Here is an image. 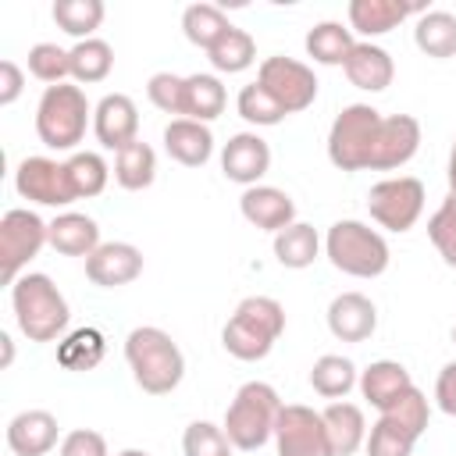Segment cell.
Returning a JSON list of instances; mask_svg holds the SVG:
<instances>
[{"label":"cell","instance_id":"f907efd6","mask_svg":"<svg viewBox=\"0 0 456 456\" xmlns=\"http://www.w3.org/2000/svg\"><path fill=\"white\" fill-rule=\"evenodd\" d=\"M118 456H150V452H142V449H125V452H118Z\"/></svg>","mask_w":456,"mask_h":456},{"label":"cell","instance_id":"e0dca14e","mask_svg":"<svg viewBox=\"0 0 456 456\" xmlns=\"http://www.w3.org/2000/svg\"><path fill=\"white\" fill-rule=\"evenodd\" d=\"M239 210L242 217L260 228V232H285L289 224H296V203L289 192L274 189V185H249L239 200Z\"/></svg>","mask_w":456,"mask_h":456},{"label":"cell","instance_id":"7402d4cb","mask_svg":"<svg viewBox=\"0 0 456 456\" xmlns=\"http://www.w3.org/2000/svg\"><path fill=\"white\" fill-rule=\"evenodd\" d=\"M346 68V78L356 86V89H367V93H381L392 86V75H395V64H392V53L378 43H356L349 61L342 64Z\"/></svg>","mask_w":456,"mask_h":456},{"label":"cell","instance_id":"74e56055","mask_svg":"<svg viewBox=\"0 0 456 456\" xmlns=\"http://www.w3.org/2000/svg\"><path fill=\"white\" fill-rule=\"evenodd\" d=\"M235 110H239L242 121H249V125H256V128H264V125H278V121L285 118V110L278 107V100H274L260 82H249V86L239 89Z\"/></svg>","mask_w":456,"mask_h":456},{"label":"cell","instance_id":"b9f144b4","mask_svg":"<svg viewBox=\"0 0 456 456\" xmlns=\"http://www.w3.org/2000/svg\"><path fill=\"white\" fill-rule=\"evenodd\" d=\"M428 239H431V246L438 249V256H442L449 267H456V192H449V196L442 200V207L431 214V221H428Z\"/></svg>","mask_w":456,"mask_h":456},{"label":"cell","instance_id":"9c48e42d","mask_svg":"<svg viewBox=\"0 0 456 456\" xmlns=\"http://www.w3.org/2000/svg\"><path fill=\"white\" fill-rule=\"evenodd\" d=\"M367 214L388 232H410L424 214V182L413 175H399L370 185Z\"/></svg>","mask_w":456,"mask_h":456},{"label":"cell","instance_id":"c3c4849f","mask_svg":"<svg viewBox=\"0 0 456 456\" xmlns=\"http://www.w3.org/2000/svg\"><path fill=\"white\" fill-rule=\"evenodd\" d=\"M449 192H456V142L449 150Z\"/></svg>","mask_w":456,"mask_h":456},{"label":"cell","instance_id":"44dd1931","mask_svg":"<svg viewBox=\"0 0 456 456\" xmlns=\"http://www.w3.org/2000/svg\"><path fill=\"white\" fill-rule=\"evenodd\" d=\"M410 388H413V378L395 360H374L367 370H360V392L378 413H385L392 403H399Z\"/></svg>","mask_w":456,"mask_h":456},{"label":"cell","instance_id":"bcb514c9","mask_svg":"<svg viewBox=\"0 0 456 456\" xmlns=\"http://www.w3.org/2000/svg\"><path fill=\"white\" fill-rule=\"evenodd\" d=\"M435 403H438L442 413L456 417V360L445 363V367L438 370V381H435Z\"/></svg>","mask_w":456,"mask_h":456},{"label":"cell","instance_id":"484cf974","mask_svg":"<svg viewBox=\"0 0 456 456\" xmlns=\"http://www.w3.org/2000/svg\"><path fill=\"white\" fill-rule=\"evenodd\" d=\"M356 385H360L356 363L346 360V356H338V353H324V356H317L314 367H310V388H314L317 395L331 399V403H335V399H346Z\"/></svg>","mask_w":456,"mask_h":456},{"label":"cell","instance_id":"d590c367","mask_svg":"<svg viewBox=\"0 0 456 456\" xmlns=\"http://www.w3.org/2000/svg\"><path fill=\"white\" fill-rule=\"evenodd\" d=\"M64 167H68V178H71V189H75L78 200L100 196V192L107 189L110 167H107V160H103L100 153H93V150H78V153H71V157L64 160Z\"/></svg>","mask_w":456,"mask_h":456},{"label":"cell","instance_id":"816d5d0a","mask_svg":"<svg viewBox=\"0 0 456 456\" xmlns=\"http://www.w3.org/2000/svg\"><path fill=\"white\" fill-rule=\"evenodd\" d=\"M452 342H456V328H452Z\"/></svg>","mask_w":456,"mask_h":456},{"label":"cell","instance_id":"7dc6e473","mask_svg":"<svg viewBox=\"0 0 456 456\" xmlns=\"http://www.w3.org/2000/svg\"><path fill=\"white\" fill-rule=\"evenodd\" d=\"M25 89V75L14 61H0V107H11Z\"/></svg>","mask_w":456,"mask_h":456},{"label":"cell","instance_id":"277c9868","mask_svg":"<svg viewBox=\"0 0 456 456\" xmlns=\"http://www.w3.org/2000/svg\"><path fill=\"white\" fill-rule=\"evenodd\" d=\"M89 100L82 93V86L61 82V86H46L36 107V135L46 150H75L86 139V125H89Z\"/></svg>","mask_w":456,"mask_h":456},{"label":"cell","instance_id":"8992f818","mask_svg":"<svg viewBox=\"0 0 456 456\" xmlns=\"http://www.w3.org/2000/svg\"><path fill=\"white\" fill-rule=\"evenodd\" d=\"M324 253L335 271L349 278H378L388 267V242L363 221H335L324 235Z\"/></svg>","mask_w":456,"mask_h":456},{"label":"cell","instance_id":"f6af8a7d","mask_svg":"<svg viewBox=\"0 0 456 456\" xmlns=\"http://www.w3.org/2000/svg\"><path fill=\"white\" fill-rule=\"evenodd\" d=\"M61 456H110V452H107V442L100 431L78 428L61 438Z\"/></svg>","mask_w":456,"mask_h":456},{"label":"cell","instance_id":"7c38bea8","mask_svg":"<svg viewBox=\"0 0 456 456\" xmlns=\"http://www.w3.org/2000/svg\"><path fill=\"white\" fill-rule=\"evenodd\" d=\"M14 189L21 200L39 203V207H68L75 196L68 167L53 157H25L14 171Z\"/></svg>","mask_w":456,"mask_h":456},{"label":"cell","instance_id":"d6a6232c","mask_svg":"<svg viewBox=\"0 0 456 456\" xmlns=\"http://www.w3.org/2000/svg\"><path fill=\"white\" fill-rule=\"evenodd\" d=\"M103 353H107L103 335H100L96 328H78V331H71V335L61 338V346H57V363H61L64 370H93V367H100Z\"/></svg>","mask_w":456,"mask_h":456},{"label":"cell","instance_id":"f35d334b","mask_svg":"<svg viewBox=\"0 0 456 456\" xmlns=\"http://www.w3.org/2000/svg\"><path fill=\"white\" fill-rule=\"evenodd\" d=\"M413 445H417V438L406 428H399L395 420H388V417H378L370 435H367V442H363L367 456H410Z\"/></svg>","mask_w":456,"mask_h":456},{"label":"cell","instance_id":"1f68e13d","mask_svg":"<svg viewBox=\"0 0 456 456\" xmlns=\"http://www.w3.org/2000/svg\"><path fill=\"white\" fill-rule=\"evenodd\" d=\"M228 103V93L217 75H189L185 78V118L192 121H214Z\"/></svg>","mask_w":456,"mask_h":456},{"label":"cell","instance_id":"4dcf8cb0","mask_svg":"<svg viewBox=\"0 0 456 456\" xmlns=\"http://www.w3.org/2000/svg\"><path fill=\"white\" fill-rule=\"evenodd\" d=\"M68 57H71V78H75L78 86L103 82V78L110 75V68H114V50H110V43H103V39H96V36L75 43V46L68 50Z\"/></svg>","mask_w":456,"mask_h":456},{"label":"cell","instance_id":"ab89813d","mask_svg":"<svg viewBox=\"0 0 456 456\" xmlns=\"http://www.w3.org/2000/svg\"><path fill=\"white\" fill-rule=\"evenodd\" d=\"M28 75L46 82V86H61L71 75V57L68 50H61L57 43H36L28 50Z\"/></svg>","mask_w":456,"mask_h":456},{"label":"cell","instance_id":"ee69618b","mask_svg":"<svg viewBox=\"0 0 456 456\" xmlns=\"http://www.w3.org/2000/svg\"><path fill=\"white\" fill-rule=\"evenodd\" d=\"M381 417H388V420H395L399 428H406L413 438H420L424 435V428H428V417H431V410H428V399H424V392L413 385L399 403H392Z\"/></svg>","mask_w":456,"mask_h":456},{"label":"cell","instance_id":"5b68a950","mask_svg":"<svg viewBox=\"0 0 456 456\" xmlns=\"http://www.w3.org/2000/svg\"><path fill=\"white\" fill-rule=\"evenodd\" d=\"M281 399L267 381H246L235 399L224 410V435L235 449L242 452H256L267 438H274V424L281 413Z\"/></svg>","mask_w":456,"mask_h":456},{"label":"cell","instance_id":"ba28073f","mask_svg":"<svg viewBox=\"0 0 456 456\" xmlns=\"http://www.w3.org/2000/svg\"><path fill=\"white\" fill-rule=\"evenodd\" d=\"M50 246V224L25 207H14L0 217V274L4 285H14L21 278V267L43 249Z\"/></svg>","mask_w":456,"mask_h":456},{"label":"cell","instance_id":"ac0fdd59","mask_svg":"<svg viewBox=\"0 0 456 456\" xmlns=\"http://www.w3.org/2000/svg\"><path fill=\"white\" fill-rule=\"evenodd\" d=\"M378 328V306L363 292H338L328 303V331L338 342H363Z\"/></svg>","mask_w":456,"mask_h":456},{"label":"cell","instance_id":"8fae6325","mask_svg":"<svg viewBox=\"0 0 456 456\" xmlns=\"http://www.w3.org/2000/svg\"><path fill=\"white\" fill-rule=\"evenodd\" d=\"M256 82L278 100L285 114H299L317 100V75L303 61L292 57H267L256 71Z\"/></svg>","mask_w":456,"mask_h":456},{"label":"cell","instance_id":"52a82bcc","mask_svg":"<svg viewBox=\"0 0 456 456\" xmlns=\"http://www.w3.org/2000/svg\"><path fill=\"white\" fill-rule=\"evenodd\" d=\"M378 125H381V114L370 103L342 107V114L331 121V132H328V160L338 171H367Z\"/></svg>","mask_w":456,"mask_h":456},{"label":"cell","instance_id":"681fc988","mask_svg":"<svg viewBox=\"0 0 456 456\" xmlns=\"http://www.w3.org/2000/svg\"><path fill=\"white\" fill-rule=\"evenodd\" d=\"M0 346H4V367L14 360V346H11V335H0Z\"/></svg>","mask_w":456,"mask_h":456},{"label":"cell","instance_id":"cb8c5ba5","mask_svg":"<svg viewBox=\"0 0 456 456\" xmlns=\"http://www.w3.org/2000/svg\"><path fill=\"white\" fill-rule=\"evenodd\" d=\"M50 246L61 256H93L103 242H100V228L89 214L64 210L50 221Z\"/></svg>","mask_w":456,"mask_h":456},{"label":"cell","instance_id":"6da1fadb","mask_svg":"<svg viewBox=\"0 0 456 456\" xmlns=\"http://www.w3.org/2000/svg\"><path fill=\"white\" fill-rule=\"evenodd\" d=\"M125 360L132 367L135 385L150 395H167L185 378V356H182L178 342L164 328H153V324H142V328L128 331Z\"/></svg>","mask_w":456,"mask_h":456},{"label":"cell","instance_id":"5bb4252c","mask_svg":"<svg viewBox=\"0 0 456 456\" xmlns=\"http://www.w3.org/2000/svg\"><path fill=\"white\" fill-rule=\"evenodd\" d=\"M93 132L96 142L103 150H125L128 142L139 139V110L132 103V96L125 93H107L96 107H93Z\"/></svg>","mask_w":456,"mask_h":456},{"label":"cell","instance_id":"2e32d148","mask_svg":"<svg viewBox=\"0 0 456 456\" xmlns=\"http://www.w3.org/2000/svg\"><path fill=\"white\" fill-rule=\"evenodd\" d=\"M142 274V253L132 242H103L86 256V278L100 289H121Z\"/></svg>","mask_w":456,"mask_h":456},{"label":"cell","instance_id":"4fadbf2b","mask_svg":"<svg viewBox=\"0 0 456 456\" xmlns=\"http://www.w3.org/2000/svg\"><path fill=\"white\" fill-rule=\"evenodd\" d=\"M417 150H420V121L413 114L381 118L367 171H395V167L410 164Z\"/></svg>","mask_w":456,"mask_h":456},{"label":"cell","instance_id":"7bdbcfd3","mask_svg":"<svg viewBox=\"0 0 456 456\" xmlns=\"http://www.w3.org/2000/svg\"><path fill=\"white\" fill-rule=\"evenodd\" d=\"M146 96H150V103L157 110L175 114V118H185V78H178L171 71H157L146 82Z\"/></svg>","mask_w":456,"mask_h":456},{"label":"cell","instance_id":"4316f807","mask_svg":"<svg viewBox=\"0 0 456 456\" xmlns=\"http://www.w3.org/2000/svg\"><path fill=\"white\" fill-rule=\"evenodd\" d=\"M157 178V153L150 142L135 139L128 142L125 150H118L114 157V182L128 192H139V189H150Z\"/></svg>","mask_w":456,"mask_h":456},{"label":"cell","instance_id":"f546056e","mask_svg":"<svg viewBox=\"0 0 456 456\" xmlns=\"http://www.w3.org/2000/svg\"><path fill=\"white\" fill-rule=\"evenodd\" d=\"M353 36L342 21H321L306 32V53L317 61V64H328V68H338L349 61L353 53Z\"/></svg>","mask_w":456,"mask_h":456},{"label":"cell","instance_id":"7a4b0ae2","mask_svg":"<svg viewBox=\"0 0 456 456\" xmlns=\"http://www.w3.org/2000/svg\"><path fill=\"white\" fill-rule=\"evenodd\" d=\"M11 306H14V321L21 328V335L28 342H53L68 331L71 310L68 299L61 296V289L50 281V274H21L11 285Z\"/></svg>","mask_w":456,"mask_h":456},{"label":"cell","instance_id":"ffe728a7","mask_svg":"<svg viewBox=\"0 0 456 456\" xmlns=\"http://www.w3.org/2000/svg\"><path fill=\"white\" fill-rule=\"evenodd\" d=\"M164 150L182 167H203L214 153V135L203 121L192 118H171L164 128Z\"/></svg>","mask_w":456,"mask_h":456},{"label":"cell","instance_id":"8d00e7d4","mask_svg":"<svg viewBox=\"0 0 456 456\" xmlns=\"http://www.w3.org/2000/svg\"><path fill=\"white\" fill-rule=\"evenodd\" d=\"M53 21L61 32L82 39H93V32L103 21V4L100 0H57L53 4Z\"/></svg>","mask_w":456,"mask_h":456},{"label":"cell","instance_id":"60d3db41","mask_svg":"<svg viewBox=\"0 0 456 456\" xmlns=\"http://www.w3.org/2000/svg\"><path fill=\"white\" fill-rule=\"evenodd\" d=\"M232 442L224 435V428L210 424V420H192L182 435V452L185 456H232Z\"/></svg>","mask_w":456,"mask_h":456},{"label":"cell","instance_id":"30bf717a","mask_svg":"<svg viewBox=\"0 0 456 456\" xmlns=\"http://www.w3.org/2000/svg\"><path fill=\"white\" fill-rule=\"evenodd\" d=\"M274 445H278V456H335L324 417L299 403L281 406L274 424Z\"/></svg>","mask_w":456,"mask_h":456},{"label":"cell","instance_id":"9a60e30c","mask_svg":"<svg viewBox=\"0 0 456 456\" xmlns=\"http://www.w3.org/2000/svg\"><path fill=\"white\" fill-rule=\"evenodd\" d=\"M271 167V146L256 135V132H239L224 142L221 150V171L228 182H239V185H256Z\"/></svg>","mask_w":456,"mask_h":456},{"label":"cell","instance_id":"83f0119b","mask_svg":"<svg viewBox=\"0 0 456 456\" xmlns=\"http://www.w3.org/2000/svg\"><path fill=\"white\" fill-rule=\"evenodd\" d=\"M413 43L428 57H456V14L449 11H424L413 28Z\"/></svg>","mask_w":456,"mask_h":456},{"label":"cell","instance_id":"d4e9b609","mask_svg":"<svg viewBox=\"0 0 456 456\" xmlns=\"http://www.w3.org/2000/svg\"><path fill=\"white\" fill-rule=\"evenodd\" d=\"M321 417H324V428H328L335 456H353L367 442V420H363V410L356 403L335 399V403H328L321 410Z\"/></svg>","mask_w":456,"mask_h":456},{"label":"cell","instance_id":"836d02e7","mask_svg":"<svg viewBox=\"0 0 456 456\" xmlns=\"http://www.w3.org/2000/svg\"><path fill=\"white\" fill-rule=\"evenodd\" d=\"M207 57H210L214 71L239 75V71H246V68L256 61V43H253V36H249L246 28H235V25H232V28L207 50Z\"/></svg>","mask_w":456,"mask_h":456},{"label":"cell","instance_id":"f1b7e54d","mask_svg":"<svg viewBox=\"0 0 456 456\" xmlns=\"http://www.w3.org/2000/svg\"><path fill=\"white\" fill-rule=\"evenodd\" d=\"M317 253H321V235H317L314 224L296 221V224H289L285 232L274 235V256H278V264L289 267V271L310 267V264L317 260Z\"/></svg>","mask_w":456,"mask_h":456},{"label":"cell","instance_id":"603a6c76","mask_svg":"<svg viewBox=\"0 0 456 456\" xmlns=\"http://www.w3.org/2000/svg\"><path fill=\"white\" fill-rule=\"evenodd\" d=\"M417 11L424 14L428 7H420V4H399V0H353L349 4V25L356 32H363L367 43H370L374 36H385V32L399 28V21L410 18V14H417Z\"/></svg>","mask_w":456,"mask_h":456},{"label":"cell","instance_id":"e575fe53","mask_svg":"<svg viewBox=\"0 0 456 456\" xmlns=\"http://www.w3.org/2000/svg\"><path fill=\"white\" fill-rule=\"evenodd\" d=\"M232 28V21L221 14V7L214 4H189L185 14H182V32L192 46L200 50H210L224 32Z\"/></svg>","mask_w":456,"mask_h":456},{"label":"cell","instance_id":"3957f363","mask_svg":"<svg viewBox=\"0 0 456 456\" xmlns=\"http://www.w3.org/2000/svg\"><path fill=\"white\" fill-rule=\"evenodd\" d=\"M285 331V310L271 296H246L221 331V346L235 360H264Z\"/></svg>","mask_w":456,"mask_h":456},{"label":"cell","instance_id":"d6986e66","mask_svg":"<svg viewBox=\"0 0 456 456\" xmlns=\"http://www.w3.org/2000/svg\"><path fill=\"white\" fill-rule=\"evenodd\" d=\"M57 417L50 410H21L7 424V449L14 456H46L57 445Z\"/></svg>","mask_w":456,"mask_h":456}]
</instances>
